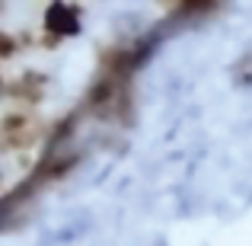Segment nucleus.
Instances as JSON below:
<instances>
[{
  "label": "nucleus",
  "instance_id": "nucleus-6",
  "mask_svg": "<svg viewBox=\"0 0 252 246\" xmlns=\"http://www.w3.org/2000/svg\"><path fill=\"white\" fill-rule=\"evenodd\" d=\"M6 10V0H0V13H3Z\"/></svg>",
  "mask_w": 252,
  "mask_h": 246
},
{
  "label": "nucleus",
  "instance_id": "nucleus-1",
  "mask_svg": "<svg viewBox=\"0 0 252 246\" xmlns=\"http://www.w3.org/2000/svg\"><path fill=\"white\" fill-rule=\"evenodd\" d=\"M80 13H83V3H77V0H51L48 10H45L42 29L55 32L58 38H70L80 29Z\"/></svg>",
  "mask_w": 252,
  "mask_h": 246
},
{
  "label": "nucleus",
  "instance_id": "nucleus-4",
  "mask_svg": "<svg viewBox=\"0 0 252 246\" xmlns=\"http://www.w3.org/2000/svg\"><path fill=\"white\" fill-rule=\"evenodd\" d=\"M16 42H19V51H32V48H38V32L19 29L16 32Z\"/></svg>",
  "mask_w": 252,
  "mask_h": 246
},
{
  "label": "nucleus",
  "instance_id": "nucleus-2",
  "mask_svg": "<svg viewBox=\"0 0 252 246\" xmlns=\"http://www.w3.org/2000/svg\"><path fill=\"white\" fill-rule=\"evenodd\" d=\"M42 125V115L38 112H29V109H6L0 115V138H10V135H23L29 128H38Z\"/></svg>",
  "mask_w": 252,
  "mask_h": 246
},
{
  "label": "nucleus",
  "instance_id": "nucleus-3",
  "mask_svg": "<svg viewBox=\"0 0 252 246\" xmlns=\"http://www.w3.org/2000/svg\"><path fill=\"white\" fill-rule=\"evenodd\" d=\"M19 58V42H16V32L10 29H0V64H10Z\"/></svg>",
  "mask_w": 252,
  "mask_h": 246
},
{
  "label": "nucleus",
  "instance_id": "nucleus-8",
  "mask_svg": "<svg viewBox=\"0 0 252 246\" xmlns=\"http://www.w3.org/2000/svg\"><path fill=\"white\" fill-rule=\"evenodd\" d=\"M77 3H83V0H77Z\"/></svg>",
  "mask_w": 252,
  "mask_h": 246
},
{
  "label": "nucleus",
  "instance_id": "nucleus-7",
  "mask_svg": "<svg viewBox=\"0 0 252 246\" xmlns=\"http://www.w3.org/2000/svg\"><path fill=\"white\" fill-rule=\"evenodd\" d=\"M0 74H3V64H0Z\"/></svg>",
  "mask_w": 252,
  "mask_h": 246
},
{
  "label": "nucleus",
  "instance_id": "nucleus-5",
  "mask_svg": "<svg viewBox=\"0 0 252 246\" xmlns=\"http://www.w3.org/2000/svg\"><path fill=\"white\" fill-rule=\"evenodd\" d=\"M61 42H64V38H58L55 32H45V29L38 32V48H45V51H58Z\"/></svg>",
  "mask_w": 252,
  "mask_h": 246
}]
</instances>
